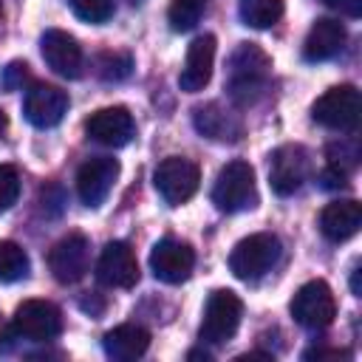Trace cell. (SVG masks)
<instances>
[{"label": "cell", "instance_id": "15", "mask_svg": "<svg viewBox=\"0 0 362 362\" xmlns=\"http://www.w3.org/2000/svg\"><path fill=\"white\" fill-rule=\"evenodd\" d=\"M119 178V161L110 156H93L76 170V192L85 206H99Z\"/></svg>", "mask_w": 362, "mask_h": 362}, {"label": "cell", "instance_id": "27", "mask_svg": "<svg viewBox=\"0 0 362 362\" xmlns=\"http://www.w3.org/2000/svg\"><path fill=\"white\" fill-rule=\"evenodd\" d=\"M71 8L85 23H107L113 17V0H71Z\"/></svg>", "mask_w": 362, "mask_h": 362}, {"label": "cell", "instance_id": "4", "mask_svg": "<svg viewBox=\"0 0 362 362\" xmlns=\"http://www.w3.org/2000/svg\"><path fill=\"white\" fill-rule=\"evenodd\" d=\"M240 317H243L240 297L229 288H215L206 297V305H204V317H201V328H198L201 342H206V345L229 342L238 334Z\"/></svg>", "mask_w": 362, "mask_h": 362}, {"label": "cell", "instance_id": "1", "mask_svg": "<svg viewBox=\"0 0 362 362\" xmlns=\"http://www.w3.org/2000/svg\"><path fill=\"white\" fill-rule=\"evenodd\" d=\"M269 76H272V57L257 42H240L226 59V76H223L226 96L238 107H252L266 93Z\"/></svg>", "mask_w": 362, "mask_h": 362}, {"label": "cell", "instance_id": "3", "mask_svg": "<svg viewBox=\"0 0 362 362\" xmlns=\"http://www.w3.org/2000/svg\"><path fill=\"white\" fill-rule=\"evenodd\" d=\"M212 204L221 212H243L257 204V187H255V170L249 161H229L221 167L215 187H212Z\"/></svg>", "mask_w": 362, "mask_h": 362}, {"label": "cell", "instance_id": "8", "mask_svg": "<svg viewBox=\"0 0 362 362\" xmlns=\"http://www.w3.org/2000/svg\"><path fill=\"white\" fill-rule=\"evenodd\" d=\"M311 173V158L303 144H280L269 156V184L272 189L286 198L294 195Z\"/></svg>", "mask_w": 362, "mask_h": 362}, {"label": "cell", "instance_id": "14", "mask_svg": "<svg viewBox=\"0 0 362 362\" xmlns=\"http://www.w3.org/2000/svg\"><path fill=\"white\" fill-rule=\"evenodd\" d=\"M96 277L102 286L110 288H133L139 283V260L124 240L105 243L96 260Z\"/></svg>", "mask_w": 362, "mask_h": 362}, {"label": "cell", "instance_id": "25", "mask_svg": "<svg viewBox=\"0 0 362 362\" xmlns=\"http://www.w3.org/2000/svg\"><path fill=\"white\" fill-rule=\"evenodd\" d=\"M130 68H133V59L124 51H105L96 59V74L105 82H122V79H127L130 76Z\"/></svg>", "mask_w": 362, "mask_h": 362}, {"label": "cell", "instance_id": "33", "mask_svg": "<svg viewBox=\"0 0 362 362\" xmlns=\"http://www.w3.org/2000/svg\"><path fill=\"white\" fill-rule=\"evenodd\" d=\"M6 124H8V119H6V113L0 110V136H3V130H6Z\"/></svg>", "mask_w": 362, "mask_h": 362}, {"label": "cell", "instance_id": "29", "mask_svg": "<svg viewBox=\"0 0 362 362\" xmlns=\"http://www.w3.org/2000/svg\"><path fill=\"white\" fill-rule=\"evenodd\" d=\"M25 82H28V65H25L23 59L8 62V65L3 68V74H0V85H3L6 90H23Z\"/></svg>", "mask_w": 362, "mask_h": 362}, {"label": "cell", "instance_id": "21", "mask_svg": "<svg viewBox=\"0 0 362 362\" xmlns=\"http://www.w3.org/2000/svg\"><path fill=\"white\" fill-rule=\"evenodd\" d=\"M102 348L116 362L139 359L150 348V331L144 325H136V322H122V325H116V328H110L105 334Z\"/></svg>", "mask_w": 362, "mask_h": 362}, {"label": "cell", "instance_id": "19", "mask_svg": "<svg viewBox=\"0 0 362 362\" xmlns=\"http://www.w3.org/2000/svg\"><path fill=\"white\" fill-rule=\"evenodd\" d=\"M359 226H362V206L354 198L331 201L320 212V232L331 243H342V240L354 238L359 232Z\"/></svg>", "mask_w": 362, "mask_h": 362}, {"label": "cell", "instance_id": "10", "mask_svg": "<svg viewBox=\"0 0 362 362\" xmlns=\"http://www.w3.org/2000/svg\"><path fill=\"white\" fill-rule=\"evenodd\" d=\"M23 113L40 130L57 127L68 113V93L48 82H28L23 93Z\"/></svg>", "mask_w": 362, "mask_h": 362}, {"label": "cell", "instance_id": "26", "mask_svg": "<svg viewBox=\"0 0 362 362\" xmlns=\"http://www.w3.org/2000/svg\"><path fill=\"white\" fill-rule=\"evenodd\" d=\"M325 156H328V167L331 170L351 173L356 167V161H359V147H356V141H334V144H328Z\"/></svg>", "mask_w": 362, "mask_h": 362}, {"label": "cell", "instance_id": "11", "mask_svg": "<svg viewBox=\"0 0 362 362\" xmlns=\"http://www.w3.org/2000/svg\"><path fill=\"white\" fill-rule=\"evenodd\" d=\"M88 266H90V246H88V238L79 232L59 238L48 252V269H51L54 280L62 286L82 280Z\"/></svg>", "mask_w": 362, "mask_h": 362}, {"label": "cell", "instance_id": "7", "mask_svg": "<svg viewBox=\"0 0 362 362\" xmlns=\"http://www.w3.org/2000/svg\"><path fill=\"white\" fill-rule=\"evenodd\" d=\"M288 311L294 317V322H300L303 328H311V331H320V328H328L337 317V300H334V291L325 280H308L303 283L291 303H288Z\"/></svg>", "mask_w": 362, "mask_h": 362}, {"label": "cell", "instance_id": "23", "mask_svg": "<svg viewBox=\"0 0 362 362\" xmlns=\"http://www.w3.org/2000/svg\"><path fill=\"white\" fill-rule=\"evenodd\" d=\"M28 255L14 240H0V283H17L28 277Z\"/></svg>", "mask_w": 362, "mask_h": 362}, {"label": "cell", "instance_id": "6", "mask_svg": "<svg viewBox=\"0 0 362 362\" xmlns=\"http://www.w3.org/2000/svg\"><path fill=\"white\" fill-rule=\"evenodd\" d=\"M153 184H156L158 195L164 198V204L181 206L198 192L201 170L195 161H189L184 156H167L158 161V167L153 173Z\"/></svg>", "mask_w": 362, "mask_h": 362}, {"label": "cell", "instance_id": "18", "mask_svg": "<svg viewBox=\"0 0 362 362\" xmlns=\"http://www.w3.org/2000/svg\"><path fill=\"white\" fill-rule=\"evenodd\" d=\"M192 124L201 136L212 141H238L243 136V122L238 113L223 107L221 102H206L192 107Z\"/></svg>", "mask_w": 362, "mask_h": 362}, {"label": "cell", "instance_id": "2", "mask_svg": "<svg viewBox=\"0 0 362 362\" xmlns=\"http://www.w3.org/2000/svg\"><path fill=\"white\" fill-rule=\"evenodd\" d=\"M280 238L272 235V232H255L243 240L235 243L232 255H229V272L238 277V280H260L266 272L274 269V263L280 260Z\"/></svg>", "mask_w": 362, "mask_h": 362}, {"label": "cell", "instance_id": "20", "mask_svg": "<svg viewBox=\"0 0 362 362\" xmlns=\"http://www.w3.org/2000/svg\"><path fill=\"white\" fill-rule=\"evenodd\" d=\"M345 25L339 20H331V17H320L308 34H305V42H303V57L308 62H325L331 57H337L345 45Z\"/></svg>", "mask_w": 362, "mask_h": 362}, {"label": "cell", "instance_id": "34", "mask_svg": "<svg viewBox=\"0 0 362 362\" xmlns=\"http://www.w3.org/2000/svg\"><path fill=\"white\" fill-rule=\"evenodd\" d=\"M0 14H3V8H0Z\"/></svg>", "mask_w": 362, "mask_h": 362}, {"label": "cell", "instance_id": "24", "mask_svg": "<svg viewBox=\"0 0 362 362\" xmlns=\"http://www.w3.org/2000/svg\"><path fill=\"white\" fill-rule=\"evenodd\" d=\"M206 11V0H173L167 8V20L173 31H189L201 23Z\"/></svg>", "mask_w": 362, "mask_h": 362}, {"label": "cell", "instance_id": "32", "mask_svg": "<svg viewBox=\"0 0 362 362\" xmlns=\"http://www.w3.org/2000/svg\"><path fill=\"white\" fill-rule=\"evenodd\" d=\"M351 288H354L356 297L362 294V291H359V269H354V274H351Z\"/></svg>", "mask_w": 362, "mask_h": 362}, {"label": "cell", "instance_id": "17", "mask_svg": "<svg viewBox=\"0 0 362 362\" xmlns=\"http://www.w3.org/2000/svg\"><path fill=\"white\" fill-rule=\"evenodd\" d=\"M212 65H215V37L201 34L187 48V59H184V68L178 74L181 90H187V93L204 90L212 79Z\"/></svg>", "mask_w": 362, "mask_h": 362}, {"label": "cell", "instance_id": "16", "mask_svg": "<svg viewBox=\"0 0 362 362\" xmlns=\"http://www.w3.org/2000/svg\"><path fill=\"white\" fill-rule=\"evenodd\" d=\"M85 133L88 139L105 144V147H124L133 133H136V124H133V116L127 107H99L93 110L88 119H85Z\"/></svg>", "mask_w": 362, "mask_h": 362}, {"label": "cell", "instance_id": "30", "mask_svg": "<svg viewBox=\"0 0 362 362\" xmlns=\"http://www.w3.org/2000/svg\"><path fill=\"white\" fill-rule=\"evenodd\" d=\"M334 11L345 14V17H359L362 14V0H325Z\"/></svg>", "mask_w": 362, "mask_h": 362}, {"label": "cell", "instance_id": "13", "mask_svg": "<svg viewBox=\"0 0 362 362\" xmlns=\"http://www.w3.org/2000/svg\"><path fill=\"white\" fill-rule=\"evenodd\" d=\"M40 51H42V59L45 65L65 76V79H79L82 76V68H85V57H82V48L79 42L62 31V28H48L42 37H40Z\"/></svg>", "mask_w": 362, "mask_h": 362}, {"label": "cell", "instance_id": "5", "mask_svg": "<svg viewBox=\"0 0 362 362\" xmlns=\"http://www.w3.org/2000/svg\"><path fill=\"white\" fill-rule=\"evenodd\" d=\"M359 90L354 85H337L328 88L314 105H311V119L328 130H339V133H354L359 124Z\"/></svg>", "mask_w": 362, "mask_h": 362}, {"label": "cell", "instance_id": "22", "mask_svg": "<svg viewBox=\"0 0 362 362\" xmlns=\"http://www.w3.org/2000/svg\"><path fill=\"white\" fill-rule=\"evenodd\" d=\"M238 14L243 25L272 28L283 17V0H238Z\"/></svg>", "mask_w": 362, "mask_h": 362}, {"label": "cell", "instance_id": "31", "mask_svg": "<svg viewBox=\"0 0 362 362\" xmlns=\"http://www.w3.org/2000/svg\"><path fill=\"white\" fill-rule=\"evenodd\" d=\"M303 356H305V359H325V356H351V354L342 351V348H311V351H305Z\"/></svg>", "mask_w": 362, "mask_h": 362}, {"label": "cell", "instance_id": "9", "mask_svg": "<svg viewBox=\"0 0 362 362\" xmlns=\"http://www.w3.org/2000/svg\"><path fill=\"white\" fill-rule=\"evenodd\" d=\"M11 328L20 339L48 342L62 334V311L48 300H23L14 311Z\"/></svg>", "mask_w": 362, "mask_h": 362}, {"label": "cell", "instance_id": "12", "mask_svg": "<svg viewBox=\"0 0 362 362\" xmlns=\"http://www.w3.org/2000/svg\"><path fill=\"white\" fill-rule=\"evenodd\" d=\"M192 266H195V252L184 240L161 238L150 252V272L161 283H170V286L184 283L192 274Z\"/></svg>", "mask_w": 362, "mask_h": 362}, {"label": "cell", "instance_id": "28", "mask_svg": "<svg viewBox=\"0 0 362 362\" xmlns=\"http://www.w3.org/2000/svg\"><path fill=\"white\" fill-rule=\"evenodd\" d=\"M20 198V173L11 164H0V212L11 209Z\"/></svg>", "mask_w": 362, "mask_h": 362}]
</instances>
